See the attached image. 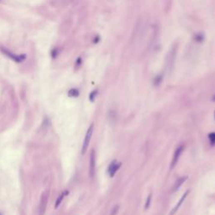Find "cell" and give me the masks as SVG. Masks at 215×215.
Returning <instances> with one entry per match:
<instances>
[{
	"instance_id": "cell-1",
	"label": "cell",
	"mask_w": 215,
	"mask_h": 215,
	"mask_svg": "<svg viewBox=\"0 0 215 215\" xmlns=\"http://www.w3.org/2000/svg\"><path fill=\"white\" fill-rule=\"evenodd\" d=\"M93 124H92L91 126L88 128V130L87 131V134H86V136H85L84 141H83V145H82V154H84L85 152H86V151L88 150L89 143H90V140H91V138H92V135H93Z\"/></svg>"
},
{
	"instance_id": "cell-2",
	"label": "cell",
	"mask_w": 215,
	"mask_h": 215,
	"mask_svg": "<svg viewBox=\"0 0 215 215\" xmlns=\"http://www.w3.org/2000/svg\"><path fill=\"white\" fill-rule=\"evenodd\" d=\"M0 50H1V51H2L5 55L9 56L10 59L13 60V61H17V62H20V61H22L23 60H25V55H14L11 51H9V50H7V49H5V48H3V47H2Z\"/></svg>"
},
{
	"instance_id": "cell-3",
	"label": "cell",
	"mask_w": 215,
	"mask_h": 215,
	"mask_svg": "<svg viewBox=\"0 0 215 215\" xmlns=\"http://www.w3.org/2000/svg\"><path fill=\"white\" fill-rule=\"evenodd\" d=\"M96 157H95V151L94 150H92L90 154V165H89V174L90 177H94L95 173V166H96Z\"/></svg>"
},
{
	"instance_id": "cell-4",
	"label": "cell",
	"mask_w": 215,
	"mask_h": 215,
	"mask_svg": "<svg viewBox=\"0 0 215 215\" xmlns=\"http://www.w3.org/2000/svg\"><path fill=\"white\" fill-rule=\"evenodd\" d=\"M182 151H183V146H182V145L180 146V147H178L177 150H176V151H175L174 155H173L172 162H171V168L172 169L174 168L175 166H176L177 162H178V160H179L180 156H181V154L182 153Z\"/></svg>"
},
{
	"instance_id": "cell-5",
	"label": "cell",
	"mask_w": 215,
	"mask_h": 215,
	"mask_svg": "<svg viewBox=\"0 0 215 215\" xmlns=\"http://www.w3.org/2000/svg\"><path fill=\"white\" fill-rule=\"evenodd\" d=\"M189 192H190L189 190H187V191L185 193L182 195V197L181 198V199H180V200L178 201V202L177 203V205H176V206L173 208V209L172 211H171V213H170V214H169V215H174L175 214H176V213H177V211H178V209H179V208H180L181 204H182V202H183V201H184V200H185V198H187V196L188 195V193H189Z\"/></svg>"
},
{
	"instance_id": "cell-6",
	"label": "cell",
	"mask_w": 215,
	"mask_h": 215,
	"mask_svg": "<svg viewBox=\"0 0 215 215\" xmlns=\"http://www.w3.org/2000/svg\"><path fill=\"white\" fill-rule=\"evenodd\" d=\"M187 177H179L178 179H177L176 182H175V184L173 185V188H172V192L173 193H175L176 191L179 189L180 187H181V186L187 181Z\"/></svg>"
},
{
	"instance_id": "cell-7",
	"label": "cell",
	"mask_w": 215,
	"mask_h": 215,
	"mask_svg": "<svg viewBox=\"0 0 215 215\" xmlns=\"http://www.w3.org/2000/svg\"><path fill=\"white\" fill-rule=\"evenodd\" d=\"M121 166V163H116V161H114L112 164L109 166V176L111 177H113L115 175L116 172L118 171L119 167Z\"/></svg>"
},
{
	"instance_id": "cell-8",
	"label": "cell",
	"mask_w": 215,
	"mask_h": 215,
	"mask_svg": "<svg viewBox=\"0 0 215 215\" xmlns=\"http://www.w3.org/2000/svg\"><path fill=\"white\" fill-rule=\"evenodd\" d=\"M47 205V193H43L42 196H41V199H40V212L41 214H43L46 211Z\"/></svg>"
},
{
	"instance_id": "cell-9",
	"label": "cell",
	"mask_w": 215,
	"mask_h": 215,
	"mask_svg": "<svg viewBox=\"0 0 215 215\" xmlns=\"http://www.w3.org/2000/svg\"><path fill=\"white\" fill-rule=\"evenodd\" d=\"M67 193H68L67 192V191H65V193H62L61 194L59 197H58L57 200H56V202H55V208H58V207L60 206L61 202V201L63 200L64 196H65V195H66Z\"/></svg>"
},
{
	"instance_id": "cell-10",
	"label": "cell",
	"mask_w": 215,
	"mask_h": 215,
	"mask_svg": "<svg viewBox=\"0 0 215 215\" xmlns=\"http://www.w3.org/2000/svg\"><path fill=\"white\" fill-rule=\"evenodd\" d=\"M78 95H79V92H78V90H76V89H71V90L69 91V93H68V96L72 97H77Z\"/></svg>"
},
{
	"instance_id": "cell-11",
	"label": "cell",
	"mask_w": 215,
	"mask_h": 215,
	"mask_svg": "<svg viewBox=\"0 0 215 215\" xmlns=\"http://www.w3.org/2000/svg\"><path fill=\"white\" fill-rule=\"evenodd\" d=\"M208 137H209V139H210L211 141V144H215V133H210L209 135H208Z\"/></svg>"
},
{
	"instance_id": "cell-12",
	"label": "cell",
	"mask_w": 215,
	"mask_h": 215,
	"mask_svg": "<svg viewBox=\"0 0 215 215\" xmlns=\"http://www.w3.org/2000/svg\"><path fill=\"white\" fill-rule=\"evenodd\" d=\"M151 193H150L149 194V196H148L147 201H146L145 207V209H147L148 208L150 207V204H151Z\"/></svg>"
},
{
	"instance_id": "cell-13",
	"label": "cell",
	"mask_w": 215,
	"mask_h": 215,
	"mask_svg": "<svg viewBox=\"0 0 215 215\" xmlns=\"http://www.w3.org/2000/svg\"><path fill=\"white\" fill-rule=\"evenodd\" d=\"M96 95H97V92L95 91V92H93V93L90 94V100L93 102L94 99H95V97H96Z\"/></svg>"
},
{
	"instance_id": "cell-14",
	"label": "cell",
	"mask_w": 215,
	"mask_h": 215,
	"mask_svg": "<svg viewBox=\"0 0 215 215\" xmlns=\"http://www.w3.org/2000/svg\"><path fill=\"white\" fill-rule=\"evenodd\" d=\"M118 206H116L114 209H113V211H112L111 215H116L117 214V213H118Z\"/></svg>"
},
{
	"instance_id": "cell-15",
	"label": "cell",
	"mask_w": 215,
	"mask_h": 215,
	"mask_svg": "<svg viewBox=\"0 0 215 215\" xmlns=\"http://www.w3.org/2000/svg\"><path fill=\"white\" fill-rule=\"evenodd\" d=\"M213 100H214V101H215V95H214V97H213Z\"/></svg>"
},
{
	"instance_id": "cell-16",
	"label": "cell",
	"mask_w": 215,
	"mask_h": 215,
	"mask_svg": "<svg viewBox=\"0 0 215 215\" xmlns=\"http://www.w3.org/2000/svg\"><path fill=\"white\" fill-rule=\"evenodd\" d=\"M214 118H215V112H214Z\"/></svg>"
},
{
	"instance_id": "cell-17",
	"label": "cell",
	"mask_w": 215,
	"mask_h": 215,
	"mask_svg": "<svg viewBox=\"0 0 215 215\" xmlns=\"http://www.w3.org/2000/svg\"><path fill=\"white\" fill-rule=\"evenodd\" d=\"M0 215H2V214H0Z\"/></svg>"
}]
</instances>
